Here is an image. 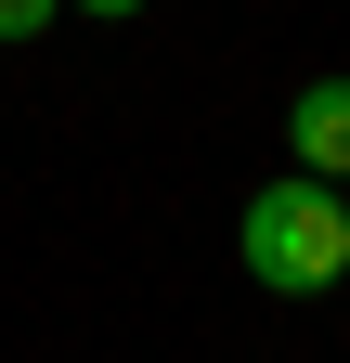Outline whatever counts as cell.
Listing matches in <instances>:
<instances>
[{
  "mask_svg": "<svg viewBox=\"0 0 350 363\" xmlns=\"http://www.w3.org/2000/svg\"><path fill=\"white\" fill-rule=\"evenodd\" d=\"M234 259H247L273 298H337V286H350V195L312 182V169H273V182L234 208Z\"/></svg>",
  "mask_w": 350,
  "mask_h": 363,
  "instance_id": "1",
  "label": "cell"
},
{
  "mask_svg": "<svg viewBox=\"0 0 350 363\" xmlns=\"http://www.w3.org/2000/svg\"><path fill=\"white\" fill-rule=\"evenodd\" d=\"M286 169H312V182L350 195V65L298 78V104H286Z\"/></svg>",
  "mask_w": 350,
  "mask_h": 363,
  "instance_id": "2",
  "label": "cell"
},
{
  "mask_svg": "<svg viewBox=\"0 0 350 363\" xmlns=\"http://www.w3.org/2000/svg\"><path fill=\"white\" fill-rule=\"evenodd\" d=\"M52 13H65V0H0V39H39Z\"/></svg>",
  "mask_w": 350,
  "mask_h": 363,
  "instance_id": "3",
  "label": "cell"
},
{
  "mask_svg": "<svg viewBox=\"0 0 350 363\" xmlns=\"http://www.w3.org/2000/svg\"><path fill=\"white\" fill-rule=\"evenodd\" d=\"M78 13H91V26H117V13H143V0H78Z\"/></svg>",
  "mask_w": 350,
  "mask_h": 363,
  "instance_id": "4",
  "label": "cell"
}]
</instances>
